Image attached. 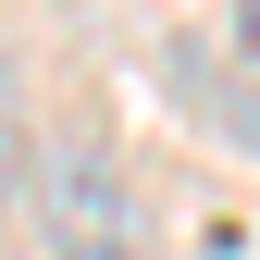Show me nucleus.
I'll return each instance as SVG.
<instances>
[{"label":"nucleus","mask_w":260,"mask_h":260,"mask_svg":"<svg viewBox=\"0 0 260 260\" xmlns=\"http://www.w3.org/2000/svg\"><path fill=\"white\" fill-rule=\"evenodd\" d=\"M50 260H149L137 211H124V186L100 174V161L62 174V199H50Z\"/></svg>","instance_id":"1"},{"label":"nucleus","mask_w":260,"mask_h":260,"mask_svg":"<svg viewBox=\"0 0 260 260\" xmlns=\"http://www.w3.org/2000/svg\"><path fill=\"white\" fill-rule=\"evenodd\" d=\"M25 174V87H13V62H0V186Z\"/></svg>","instance_id":"2"}]
</instances>
